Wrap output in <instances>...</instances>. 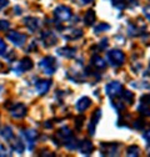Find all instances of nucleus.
Masks as SVG:
<instances>
[{
    "instance_id": "f257e3e1",
    "label": "nucleus",
    "mask_w": 150,
    "mask_h": 157,
    "mask_svg": "<svg viewBox=\"0 0 150 157\" xmlns=\"http://www.w3.org/2000/svg\"><path fill=\"white\" fill-rule=\"evenodd\" d=\"M39 67L44 74L53 75L56 72V69H58V61H56V59L54 56H45L40 60Z\"/></svg>"
},
{
    "instance_id": "f03ea898",
    "label": "nucleus",
    "mask_w": 150,
    "mask_h": 157,
    "mask_svg": "<svg viewBox=\"0 0 150 157\" xmlns=\"http://www.w3.org/2000/svg\"><path fill=\"white\" fill-rule=\"evenodd\" d=\"M108 57V61L112 65V66H121L125 63V55L121 50L119 49H114V50H110L106 54Z\"/></svg>"
},
{
    "instance_id": "7ed1b4c3",
    "label": "nucleus",
    "mask_w": 150,
    "mask_h": 157,
    "mask_svg": "<svg viewBox=\"0 0 150 157\" xmlns=\"http://www.w3.org/2000/svg\"><path fill=\"white\" fill-rule=\"evenodd\" d=\"M9 111H10V115L13 119H23V117L26 116L28 109L24 104L18 102V104H13V106L9 107Z\"/></svg>"
},
{
    "instance_id": "20e7f679",
    "label": "nucleus",
    "mask_w": 150,
    "mask_h": 157,
    "mask_svg": "<svg viewBox=\"0 0 150 157\" xmlns=\"http://www.w3.org/2000/svg\"><path fill=\"white\" fill-rule=\"evenodd\" d=\"M54 16L58 19L60 21H66L73 16V13H71V9L65 6V5H59L58 8H55L54 10Z\"/></svg>"
},
{
    "instance_id": "39448f33",
    "label": "nucleus",
    "mask_w": 150,
    "mask_h": 157,
    "mask_svg": "<svg viewBox=\"0 0 150 157\" xmlns=\"http://www.w3.org/2000/svg\"><path fill=\"white\" fill-rule=\"evenodd\" d=\"M105 92L109 97L120 96L123 92V85L119 81H111L105 86Z\"/></svg>"
},
{
    "instance_id": "423d86ee",
    "label": "nucleus",
    "mask_w": 150,
    "mask_h": 157,
    "mask_svg": "<svg viewBox=\"0 0 150 157\" xmlns=\"http://www.w3.org/2000/svg\"><path fill=\"white\" fill-rule=\"evenodd\" d=\"M6 37L15 46H23L26 41V35L22 34V33H18V31H9L6 34Z\"/></svg>"
},
{
    "instance_id": "0eeeda50",
    "label": "nucleus",
    "mask_w": 150,
    "mask_h": 157,
    "mask_svg": "<svg viewBox=\"0 0 150 157\" xmlns=\"http://www.w3.org/2000/svg\"><path fill=\"white\" fill-rule=\"evenodd\" d=\"M119 144L116 142H106V144H101L100 145V150L103 155L106 156H118L119 155Z\"/></svg>"
},
{
    "instance_id": "6e6552de",
    "label": "nucleus",
    "mask_w": 150,
    "mask_h": 157,
    "mask_svg": "<svg viewBox=\"0 0 150 157\" xmlns=\"http://www.w3.org/2000/svg\"><path fill=\"white\" fill-rule=\"evenodd\" d=\"M56 139L60 140V142H63L64 145H66L73 139V132L68 126L61 127L58 132H56Z\"/></svg>"
},
{
    "instance_id": "1a4fd4ad",
    "label": "nucleus",
    "mask_w": 150,
    "mask_h": 157,
    "mask_svg": "<svg viewBox=\"0 0 150 157\" xmlns=\"http://www.w3.org/2000/svg\"><path fill=\"white\" fill-rule=\"evenodd\" d=\"M41 41H43V45L45 48H50V46H54L58 41V39H56L55 34L51 33V31H44L41 34Z\"/></svg>"
},
{
    "instance_id": "9d476101",
    "label": "nucleus",
    "mask_w": 150,
    "mask_h": 157,
    "mask_svg": "<svg viewBox=\"0 0 150 157\" xmlns=\"http://www.w3.org/2000/svg\"><path fill=\"white\" fill-rule=\"evenodd\" d=\"M100 117H101V110L100 109H98V110H95L94 111V113H93V116H91V120H90V122H89V133L93 136V135H95V130H97V125H98V122H99V120H100Z\"/></svg>"
},
{
    "instance_id": "9b49d317",
    "label": "nucleus",
    "mask_w": 150,
    "mask_h": 157,
    "mask_svg": "<svg viewBox=\"0 0 150 157\" xmlns=\"http://www.w3.org/2000/svg\"><path fill=\"white\" fill-rule=\"evenodd\" d=\"M24 24L29 29V31H31V33H35L40 28V20L38 17H34V16H26L24 19Z\"/></svg>"
},
{
    "instance_id": "f8f14e48",
    "label": "nucleus",
    "mask_w": 150,
    "mask_h": 157,
    "mask_svg": "<svg viewBox=\"0 0 150 157\" xmlns=\"http://www.w3.org/2000/svg\"><path fill=\"white\" fill-rule=\"evenodd\" d=\"M34 67V63L30 57H23L22 61L19 63L18 65V74H22V72H25V71H29Z\"/></svg>"
},
{
    "instance_id": "ddd939ff",
    "label": "nucleus",
    "mask_w": 150,
    "mask_h": 157,
    "mask_svg": "<svg viewBox=\"0 0 150 157\" xmlns=\"http://www.w3.org/2000/svg\"><path fill=\"white\" fill-rule=\"evenodd\" d=\"M23 136L25 137L26 142L29 144V148H33V145H34V142L36 141V139H38V137H39V132H38V131H35V130H31V128H29V130H25V131H23Z\"/></svg>"
},
{
    "instance_id": "4468645a",
    "label": "nucleus",
    "mask_w": 150,
    "mask_h": 157,
    "mask_svg": "<svg viewBox=\"0 0 150 157\" xmlns=\"http://www.w3.org/2000/svg\"><path fill=\"white\" fill-rule=\"evenodd\" d=\"M50 86H51V81L50 80H39L35 84V89H36V91H38L39 95H45L49 91Z\"/></svg>"
},
{
    "instance_id": "2eb2a0df",
    "label": "nucleus",
    "mask_w": 150,
    "mask_h": 157,
    "mask_svg": "<svg viewBox=\"0 0 150 157\" xmlns=\"http://www.w3.org/2000/svg\"><path fill=\"white\" fill-rule=\"evenodd\" d=\"M90 105H91V100L88 96H83L78 100V102L75 104V109H77V111H79V112H84L85 110L89 109Z\"/></svg>"
},
{
    "instance_id": "dca6fc26",
    "label": "nucleus",
    "mask_w": 150,
    "mask_h": 157,
    "mask_svg": "<svg viewBox=\"0 0 150 157\" xmlns=\"http://www.w3.org/2000/svg\"><path fill=\"white\" fill-rule=\"evenodd\" d=\"M79 151L83 155H91V152L94 151V145L89 141V140H83L81 142H79Z\"/></svg>"
},
{
    "instance_id": "f3484780",
    "label": "nucleus",
    "mask_w": 150,
    "mask_h": 157,
    "mask_svg": "<svg viewBox=\"0 0 150 157\" xmlns=\"http://www.w3.org/2000/svg\"><path fill=\"white\" fill-rule=\"evenodd\" d=\"M56 52H58L60 56L71 59V57H74L75 55H77V49H75V48H69V46H66V48H60V49H58V50H56Z\"/></svg>"
},
{
    "instance_id": "a211bd4d",
    "label": "nucleus",
    "mask_w": 150,
    "mask_h": 157,
    "mask_svg": "<svg viewBox=\"0 0 150 157\" xmlns=\"http://www.w3.org/2000/svg\"><path fill=\"white\" fill-rule=\"evenodd\" d=\"M83 36V30L81 29H71L69 33L64 34V37L66 40H77V39Z\"/></svg>"
},
{
    "instance_id": "6ab92c4d",
    "label": "nucleus",
    "mask_w": 150,
    "mask_h": 157,
    "mask_svg": "<svg viewBox=\"0 0 150 157\" xmlns=\"http://www.w3.org/2000/svg\"><path fill=\"white\" fill-rule=\"evenodd\" d=\"M97 20V14L94 10H88L85 13V16H84V24L86 26H91Z\"/></svg>"
},
{
    "instance_id": "aec40b11",
    "label": "nucleus",
    "mask_w": 150,
    "mask_h": 157,
    "mask_svg": "<svg viewBox=\"0 0 150 157\" xmlns=\"http://www.w3.org/2000/svg\"><path fill=\"white\" fill-rule=\"evenodd\" d=\"M90 63H91L93 66H95L97 69H105V67H106V63H105V60H104L103 57H100L99 55H94V56L91 57Z\"/></svg>"
},
{
    "instance_id": "412c9836",
    "label": "nucleus",
    "mask_w": 150,
    "mask_h": 157,
    "mask_svg": "<svg viewBox=\"0 0 150 157\" xmlns=\"http://www.w3.org/2000/svg\"><path fill=\"white\" fill-rule=\"evenodd\" d=\"M2 136L4 137V140H6V141H13L14 140V132H13L11 127L10 126H5L2 130Z\"/></svg>"
},
{
    "instance_id": "4be33fe9",
    "label": "nucleus",
    "mask_w": 150,
    "mask_h": 157,
    "mask_svg": "<svg viewBox=\"0 0 150 157\" xmlns=\"http://www.w3.org/2000/svg\"><path fill=\"white\" fill-rule=\"evenodd\" d=\"M120 96L123 97V101L128 102L129 105H131V104L134 102V94L131 92V91H129V90H125V91H123Z\"/></svg>"
},
{
    "instance_id": "5701e85b",
    "label": "nucleus",
    "mask_w": 150,
    "mask_h": 157,
    "mask_svg": "<svg viewBox=\"0 0 150 157\" xmlns=\"http://www.w3.org/2000/svg\"><path fill=\"white\" fill-rule=\"evenodd\" d=\"M126 155L129 157H138V156H140V148L138 146H135V145L129 146L128 150H126Z\"/></svg>"
},
{
    "instance_id": "b1692460",
    "label": "nucleus",
    "mask_w": 150,
    "mask_h": 157,
    "mask_svg": "<svg viewBox=\"0 0 150 157\" xmlns=\"http://www.w3.org/2000/svg\"><path fill=\"white\" fill-rule=\"evenodd\" d=\"M112 6L118 10H124L126 8V0H111Z\"/></svg>"
},
{
    "instance_id": "393cba45",
    "label": "nucleus",
    "mask_w": 150,
    "mask_h": 157,
    "mask_svg": "<svg viewBox=\"0 0 150 157\" xmlns=\"http://www.w3.org/2000/svg\"><path fill=\"white\" fill-rule=\"evenodd\" d=\"M138 111H139L143 116H150V107H149V105H148V104L141 102V104H140V106L138 107Z\"/></svg>"
},
{
    "instance_id": "a878e982",
    "label": "nucleus",
    "mask_w": 150,
    "mask_h": 157,
    "mask_svg": "<svg viewBox=\"0 0 150 157\" xmlns=\"http://www.w3.org/2000/svg\"><path fill=\"white\" fill-rule=\"evenodd\" d=\"M109 29H110V25L109 24L100 23V24H98L95 28H94V34H100L101 31H105V30H109Z\"/></svg>"
},
{
    "instance_id": "bb28decb",
    "label": "nucleus",
    "mask_w": 150,
    "mask_h": 157,
    "mask_svg": "<svg viewBox=\"0 0 150 157\" xmlns=\"http://www.w3.org/2000/svg\"><path fill=\"white\" fill-rule=\"evenodd\" d=\"M85 121V117L83 115L78 116V117H75V127H77L78 130H81L83 127V122Z\"/></svg>"
},
{
    "instance_id": "cd10ccee",
    "label": "nucleus",
    "mask_w": 150,
    "mask_h": 157,
    "mask_svg": "<svg viewBox=\"0 0 150 157\" xmlns=\"http://www.w3.org/2000/svg\"><path fill=\"white\" fill-rule=\"evenodd\" d=\"M10 29V23L6 20H0V31H8Z\"/></svg>"
},
{
    "instance_id": "c85d7f7f",
    "label": "nucleus",
    "mask_w": 150,
    "mask_h": 157,
    "mask_svg": "<svg viewBox=\"0 0 150 157\" xmlns=\"http://www.w3.org/2000/svg\"><path fill=\"white\" fill-rule=\"evenodd\" d=\"M6 51V44L4 43V40L0 37V55H4V52Z\"/></svg>"
},
{
    "instance_id": "c756f323",
    "label": "nucleus",
    "mask_w": 150,
    "mask_h": 157,
    "mask_svg": "<svg viewBox=\"0 0 150 157\" xmlns=\"http://www.w3.org/2000/svg\"><path fill=\"white\" fill-rule=\"evenodd\" d=\"M144 125H145V122H143V120H136V121H134V127H135L136 130H141Z\"/></svg>"
},
{
    "instance_id": "7c9ffc66",
    "label": "nucleus",
    "mask_w": 150,
    "mask_h": 157,
    "mask_svg": "<svg viewBox=\"0 0 150 157\" xmlns=\"http://www.w3.org/2000/svg\"><path fill=\"white\" fill-rule=\"evenodd\" d=\"M141 102L150 105V94H146V95H143L141 96Z\"/></svg>"
},
{
    "instance_id": "2f4dec72",
    "label": "nucleus",
    "mask_w": 150,
    "mask_h": 157,
    "mask_svg": "<svg viewBox=\"0 0 150 157\" xmlns=\"http://www.w3.org/2000/svg\"><path fill=\"white\" fill-rule=\"evenodd\" d=\"M99 48H100L101 50H104V49H106V48H108V39H106V37L101 40V43L99 44Z\"/></svg>"
},
{
    "instance_id": "473e14b6",
    "label": "nucleus",
    "mask_w": 150,
    "mask_h": 157,
    "mask_svg": "<svg viewBox=\"0 0 150 157\" xmlns=\"http://www.w3.org/2000/svg\"><path fill=\"white\" fill-rule=\"evenodd\" d=\"M143 137H144V139H145V141L148 142V145H150V130H148L146 132H144Z\"/></svg>"
},
{
    "instance_id": "72a5a7b5",
    "label": "nucleus",
    "mask_w": 150,
    "mask_h": 157,
    "mask_svg": "<svg viewBox=\"0 0 150 157\" xmlns=\"http://www.w3.org/2000/svg\"><path fill=\"white\" fill-rule=\"evenodd\" d=\"M8 4H9L8 0H0V11H2L4 8H6Z\"/></svg>"
},
{
    "instance_id": "f704fd0d",
    "label": "nucleus",
    "mask_w": 150,
    "mask_h": 157,
    "mask_svg": "<svg viewBox=\"0 0 150 157\" xmlns=\"http://www.w3.org/2000/svg\"><path fill=\"white\" fill-rule=\"evenodd\" d=\"M144 15L150 20V5H148V6L144 8Z\"/></svg>"
},
{
    "instance_id": "c9c22d12",
    "label": "nucleus",
    "mask_w": 150,
    "mask_h": 157,
    "mask_svg": "<svg viewBox=\"0 0 150 157\" xmlns=\"http://www.w3.org/2000/svg\"><path fill=\"white\" fill-rule=\"evenodd\" d=\"M80 2H81L83 4H90V3L94 2V0H80Z\"/></svg>"
},
{
    "instance_id": "e433bc0d",
    "label": "nucleus",
    "mask_w": 150,
    "mask_h": 157,
    "mask_svg": "<svg viewBox=\"0 0 150 157\" xmlns=\"http://www.w3.org/2000/svg\"><path fill=\"white\" fill-rule=\"evenodd\" d=\"M2 69H3V65H2V64H0V70H2Z\"/></svg>"
},
{
    "instance_id": "4c0bfd02",
    "label": "nucleus",
    "mask_w": 150,
    "mask_h": 157,
    "mask_svg": "<svg viewBox=\"0 0 150 157\" xmlns=\"http://www.w3.org/2000/svg\"><path fill=\"white\" fill-rule=\"evenodd\" d=\"M149 71H150V65H149Z\"/></svg>"
}]
</instances>
